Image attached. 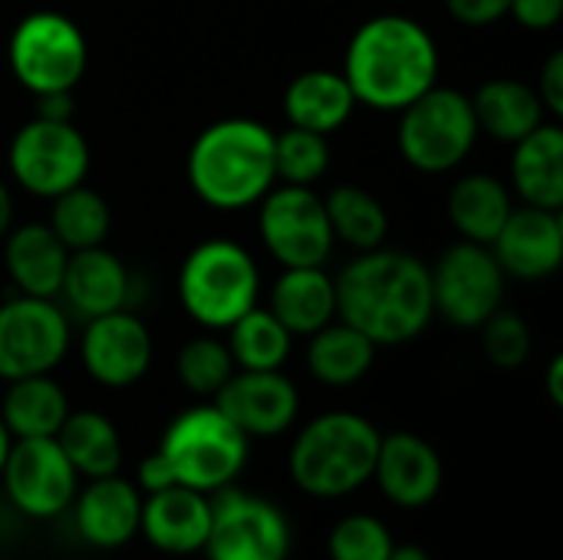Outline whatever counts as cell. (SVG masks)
Wrapping results in <instances>:
<instances>
[{
  "mask_svg": "<svg viewBox=\"0 0 563 560\" xmlns=\"http://www.w3.org/2000/svg\"><path fill=\"white\" fill-rule=\"evenodd\" d=\"M478 122L472 96L452 86H432L406 109H399L396 145L409 168L422 175L455 172L478 142Z\"/></svg>",
  "mask_w": 563,
  "mask_h": 560,
  "instance_id": "obj_7",
  "label": "cell"
},
{
  "mask_svg": "<svg viewBox=\"0 0 563 560\" xmlns=\"http://www.w3.org/2000/svg\"><path fill=\"white\" fill-rule=\"evenodd\" d=\"M511 188L525 205L563 208V129L558 122H541L521 142L511 145Z\"/></svg>",
  "mask_w": 563,
  "mask_h": 560,
  "instance_id": "obj_23",
  "label": "cell"
},
{
  "mask_svg": "<svg viewBox=\"0 0 563 560\" xmlns=\"http://www.w3.org/2000/svg\"><path fill=\"white\" fill-rule=\"evenodd\" d=\"M389 528L373 515H350L330 531V560H389L393 554Z\"/></svg>",
  "mask_w": 563,
  "mask_h": 560,
  "instance_id": "obj_37",
  "label": "cell"
},
{
  "mask_svg": "<svg viewBox=\"0 0 563 560\" xmlns=\"http://www.w3.org/2000/svg\"><path fill=\"white\" fill-rule=\"evenodd\" d=\"M267 310L290 330V337H310L336 320V284L323 267H284L271 287Z\"/></svg>",
  "mask_w": 563,
  "mask_h": 560,
  "instance_id": "obj_24",
  "label": "cell"
},
{
  "mask_svg": "<svg viewBox=\"0 0 563 560\" xmlns=\"http://www.w3.org/2000/svg\"><path fill=\"white\" fill-rule=\"evenodd\" d=\"M538 96L551 116H563V50H554L538 73Z\"/></svg>",
  "mask_w": 563,
  "mask_h": 560,
  "instance_id": "obj_40",
  "label": "cell"
},
{
  "mask_svg": "<svg viewBox=\"0 0 563 560\" xmlns=\"http://www.w3.org/2000/svg\"><path fill=\"white\" fill-rule=\"evenodd\" d=\"M89 142L73 119H40L33 116L16 129L7 149V168L33 198H56L89 175Z\"/></svg>",
  "mask_w": 563,
  "mask_h": 560,
  "instance_id": "obj_9",
  "label": "cell"
},
{
  "mask_svg": "<svg viewBox=\"0 0 563 560\" xmlns=\"http://www.w3.org/2000/svg\"><path fill=\"white\" fill-rule=\"evenodd\" d=\"M0 479L7 498L26 518L63 515L79 492V475L56 439H13Z\"/></svg>",
  "mask_w": 563,
  "mask_h": 560,
  "instance_id": "obj_14",
  "label": "cell"
},
{
  "mask_svg": "<svg viewBox=\"0 0 563 560\" xmlns=\"http://www.w3.org/2000/svg\"><path fill=\"white\" fill-rule=\"evenodd\" d=\"M155 356V343L148 327L125 307L102 317L86 320L79 337V360L89 380L106 389H129L135 386Z\"/></svg>",
  "mask_w": 563,
  "mask_h": 560,
  "instance_id": "obj_15",
  "label": "cell"
},
{
  "mask_svg": "<svg viewBox=\"0 0 563 560\" xmlns=\"http://www.w3.org/2000/svg\"><path fill=\"white\" fill-rule=\"evenodd\" d=\"M13 79L30 92H73L89 66V43L76 20L59 10L26 13L7 43Z\"/></svg>",
  "mask_w": 563,
  "mask_h": 560,
  "instance_id": "obj_8",
  "label": "cell"
},
{
  "mask_svg": "<svg viewBox=\"0 0 563 560\" xmlns=\"http://www.w3.org/2000/svg\"><path fill=\"white\" fill-rule=\"evenodd\" d=\"M69 251L53 234L46 221H26L3 234V267L16 294L26 297H59Z\"/></svg>",
  "mask_w": 563,
  "mask_h": 560,
  "instance_id": "obj_22",
  "label": "cell"
},
{
  "mask_svg": "<svg viewBox=\"0 0 563 560\" xmlns=\"http://www.w3.org/2000/svg\"><path fill=\"white\" fill-rule=\"evenodd\" d=\"M69 508H73L76 531L82 535L86 545L99 551H115L139 535L142 492L135 488V482L115 472V475L89 479V485L76 492Z\"/></svg>",
  "mask_w": 563,
  "mask_h": 560,
  "instance_id": "obj_19",
  "label": "cell"
},
{
  "mask_svg": "<svg viewBox=\"0 0 563 560\" xmlns=\"http://www.w3.org/2000/svg\"><path fill=\"white\" fill-rule=\"evenodd\" d=\"M548 396L554 406H563V356H554L548 366Z\"/></svg>",
  "mask_w": 563,
  "mask_h": 560,
  "instance_id": "obj_43",
  "label": "cell"
},
{
  "mask_svg": "<svg viewBox=\"0 0 563 560\" xmlns=\"http://www.w3.org/2000/svg\"><path fill=\"white\" fill-rule=\"evenodd\" d=\"M73 347L69 314L59 300L13 294L0 304V380L53 373Z\"/></svg>",
  "mask_w": 563,
  "mask_h": 560,
  "instance_id": "obj_11",
  "label": "cell"
},
{
  "mask_svg": "<svg viewBox=\"0 0 563 560\" xmlns=\"http://www.w3.org/2000/svg\"><path fill=\"white\" fill-rule=\"evenodd\" d=\"M274 168L284 185H317L330 168V142L320 132L287 125L274 132Z\"/></svg>",
  "mask_w": 563,
  "mask_h": 560,
  "instance_id": "obj_34",
  "label": "cell"
},
{
  "mask_svg": "<svg viewBox=\"0 0 563 560\" xmlns=\"http://www.w3.org/2000/svg\"><path fill=\"white\" fill-rule=\"evenodd\" d=\"M376 343L343 320H330L307 337V370L317 383L343 389L360 383L376 363Z\"/></svg>",
  "mask_w": 563,
  "mask_h": 560,
  "instance_id": "obj_29",
  "label": "cell"
},
{
  "mask_svg": "<svg viewBox=\"0 0 563 560\" xmlns=\"http://www.w3.org/2000/svg\"><path fill=\"white\" fill-rule=\"evenodd\" d=\"M432 307L449 327L478 330L505 304V271L488 244L455 241L429 267Z\"/></svg>",
  "mask_w": 563,
  "mask_h": 560,
  "instance_id": "obj_10",
  "label": "cell"
},
{
  "mask_svg": "<svg viewBox=\"0 0 563 560\" xmlns=\"http://www.w3.org/2000/svg\"><path fill=\"white\" fill-rule=\"evenodd\" d=\"M188 188L214 211H244L274 185V132L244 116L218 119L201 129L185 162Z\"/></svg>",
  "mask_w": 563,
  "mask_h": 560,
  "instance_id": "obj_3",
  "label": "cell"
},
{
  "mask_svg": "<svg viewBox=\"0 0 563 560\" xmlns=\"http://www.w3.org/2000/svg\"><path fill=\"white\" fill-rule=\"evenodd\" d=\"M336 320L356 327L376 347H402L435 317L429 264L409 251H360L336 277Z\"/></svg>",
  "mask_w": 563,
  "mask_h": 560,
  "instance_id": "obj_1",
  "label": "cell"
},
{
  "mask_svg": "<svg viewBox=\"0 0 563 560\" xmlns=\"http://www.w3.org/2000/svg\"><path fill=\"white\" fill-rule=\"evenodd\" d=\"M158 452L168 459L178 485L211 495L224 485H234V479L244 472L251 439L211 403L178 413L168 422Z\"/></svg>",
  "mask_w": 563,
  "mask_h": 560,
  "instance_id": "obj_6",
  "label": "cell"
},
{
  "mask_svg": "<svg viewBox=\"0 0 563 560\" xmlns=\"http://www.w3.org/2000/svg\"><path fill=\"white\" fill-rule=\"evenodd\" d=\"M211 528V498L188 485H172L155 495H142L139 535L172 558H188L205 551Z\"/></svg>",
  "mask_w": 563,
  "mask_h": 560,
  "instance_id": "obj_20",
  "label": "cell"
},
{
  "mask_svg": "<svg viewBox=\"0 0 563 560\" xmlns=\"http://www.w3.org/2000/svg\"><path fill=\"white\" fill-rule=\"evenodd\" d=\"M56 300H63L66 314H76L82 320L125 310L132 304V274L106 244L73 251Z\"/></svg>",
  "mask_w": 563,
  "mask_h": 560,
  "instance_id": "obj_21",
  "label": "cell"
},
{
  "mask_svg": "<svg viewBox=\"0 0 563 560\" xmlns=\"http://www.w3.org/2000/svg\"><path fill=\"white\" fill-rule=\"evenodd\" d=\"M439 43L406 13H379L360 23L343 53V79L356 106L399 112L439 83Z\"/></svg>",
  "mask_w": 563,
  "mask_h": 560,
  "instance_id": "obj_2",
  "label": "cell"
},
{
  "mask_svg": "<svg viewBox=\"0 0 563 560\" xmlns=\"http://www.w3.org/2000/svg\"><path fill=\"white\" fill-rule=\"evenodd\" d=\"M389 560H432L429 558V551L426 548H419V545H393V554Z\"/></svg>",
  "mask_w": 563,
  "mask_h": 560,
  "instance_id": "obj_45",
  "label": "cell"
},
{
  "mask_svg": "<svg viewBox=\"0 0 563 560\" xmlns=\"http://www.w3.org/2000/svg\"><path fill=\"white\" fill-rule=\"evenodd\" d=\"M66 416L69 396L49 373L10 380L0 399V419L10 439H56Z\"/></svg>",
  "mask_w": 563,
  "mask_h": 560,
  "instance_id": "obj_27",
  "label": "cell"
},
{
  "mask_svg": "<svg viewBox=\"0 0 563 560\" xmlns=\"http://www.w3.org/2000/svg\"><path fill=\"white\" fill-rule=\"evenodd\" d=\"M445 211H449L452 228L462 234V241L492 244L498 238L501 224L508 221V215L515 211V198L501 178L472 172L452 185Z\"/></svg>",
  "mask_w": 563,
  "mask_h": 560,
  "instance_id": "obj_28",
  "label": "cell"
},
{
  "mask_svg": "<svg viewBox=\"0 0 563 560\" xmlns=\"http://www.w3.org/2000/svg\"><path fill=\"white\" fill-rule=\"evenodd\" d=\"M323 208H327L333 241L353 248L356 254L386 244L389 215H386L383 201L373 191H366L363 185H336V188H330V195L323 198Z\"/></svg>",
  "mask_w": 563,
  "mask_h": 560,
  "instance_id": "obj_31",
  "label": "cell"
},
{
  "mask_svg": "<svg viewBox=\"0 0 563 560\" xmlns=\"http://www.w3.org/2000/svg\"><path fill=\"white\" fill-rule=\"evenodd\" d=\"M508 17L525 30H554L563 17V0H511Z\"/></svg>",
  "mask_w": 563,
  "mask_h": 560,
  "instance_id": "obj_39",
  "label": "cell"
},
{
  "mask_svg": "<svg viewBox=\"0 0 563 560\" xmlns=\"http://www.w3.org/2000/svg\"><path fill=\"white\" fill-rule=\"evenodd\" d=\"M472 109H475L478 132L505 145L521 142L548 119L538 89L525 79H508V76L482 83L472 96Z\"/></svg>",
  "mask_w": 563,
  "mask_h": 560,
  "instance_id": "obj_25",
  "label": "cell"
},
{
  "mask_svg": "<svg viewBox=\"0 0 563 560\" xmlns=\"http://www.w3.org/2000/svg\"><path fill=\"white\" fill-rule=\"evenodd\" d=\"M214 406L247 436H284L300 416V393L280 370H234L218 389Z\"/></svg>",
  "mask_w": 563,
  "mask_h": 560,
  "instance_id": "obj_16",
  "label": "cell"
},
{
  "mask_svg": "<svg viewBox=\"0 0 563 560\" xmlns=\"http://www.w3.org/2000/svg\"><path fill=\"white\" fill-rule=\"evenodd\" d=\"M442 459L432 442L416 432H393L379 439L373 482L399 508H426L442 492Z\"/></svg>",
  "mask_w": 563,
  "mask_h": 560,
  "instance_id": "obj_18",
  "label": "cell"
},
{
  "mask_svg": "<svg viewBox=\"0 0 563 560\" xmlns=\"http://www.w3.org/2000/svg\"><path fill=\"white\" fill-rule=\"evenodd\" d=\"M33 99L40 119H73V92H43Z\"/></svg>",
  "mask_w": 563,
  "mask_h": 560,
  "instance_id": "obj_42",
  "label": "cell"
},
{
  "mask_svg": "<svg viewBox=\"0 0 563 560\" xmlns=\"http://www.w3.org/2000/svg\"><path fill=\"white\" fill-rule=\"evenodd\" d=\"M511 0H445V10L462 26H492L508 17Z\"/></svg>",
  "mask_w": 563,
  "mask_h": 560,
  "instance_id": "obj_38",
  "label": "cell"
},
{
  "mask_svg": "<svg viewBox=\"0 0 563 560\" xmlns=\"http://www.w3.org/2000/svg\"><path fill=\"white\" fill-rule=\"evenodd\" d=\"M10 228H13V195H10L7 182L0 178V241Z\"/></svg>",
  "mask_w": 563,
  "mask_h": 560,
  "instance_id": "obj_44",
  "label": "cell"
},
{
  "mask_svg": "<svg viewBox=\"0 0 563 560\" xmlns=\"http://www.w3.org/2000/svg\"><path fill=\"white\" fill-rule=\"evenodd\" d=\"M505 277L515 281H548L563 264V218L561 211L515 205L498 238L488 244Z\"/></svg>",
  "mask_w": 563,
  "mask_h": 560,
  "instance_id": "obj_17",
  "label": "cell"
},
{
  "mask_svg": "<svg viewBox=\"0 0 563 560\" xmlns=\"http://www.w3.org/2000/svg\"><path fill=\"white\" fill-rule=\"evenodd\" d=\"M10 432H7V426H3V419H0V469H3V462H7V452H10Z\"/></svg>",
  "mask_w": 563,
  "mask_h": 560,
  "instance_id": "obj_46",
  "label": "cell"
},
{
  "mask_svg": "<svg viewBox=\"0 0 563 560\" xmlns=\"http://www.w3.org/2000/svg\"><path fill=\"white\" fill-rule=\"evenodd\" d=\"M56 442L63 449V455L69 459V465L76 469L79 479H102V475H115L122 465V439L119 429L109 416L96 413V409H79L66 416V422L56 432Z\"/></svg>",
  "mask_w": 563,
  "mask_h": 560,
  "instance_id": "obj_30",
  "label": "cell"
},
{
  "mask_svg": "<svg viewBox=\"0 0 563 560\" xmlns=\"http://www.w3.org/2000/svg\"><path fill=\"white\" fill-rule=\"evenodd\" d=\"M379 439V429L360 413H323L297 432L287 472L310 498H346L373 482Z\"/></svg>",
  "mask_w": 563,
  "mask_h": 560,
  "instance_id": "obj_4",
  "label": "cell"
},
{
  "mask_svg": "<svg viewBox=\"0 0 563 560\" xmlns=\"http://www.w3.org/2000/svg\"><path fill=\"white\" fill-rule=\"evenodd\" d=\"M224 333L238 370H280L294 347L290 330L261 304L238 317Z\"/></svg>",
  "mask_w": 563,
  "mask_h": 560,
  "instance_id": "obj_33",
  "label": "cell"
},
{
  "mask_svg": "<svg viewBox=\"0 0 563 560\" xmlns=\"http://www.w3.org/2000/svg\"><path fill=\"white\" fill-rule=\"evenodd\" d=\"M257 234L280 267H323L333 254V231L323 198L310 185L277 182L257 201Z\"/></svg>",
  "mask_w": 563,
  "mask_h": 560,
  "instance_id": "obj_13",
  "label": "cell"
},
{
  "mask_svg": "<svg viewBox=\"0 0 563 560\" xmlns=\"http://www.w3.org/2000/svg\"><path fill=\"white\" fill-rule=\"evenodd\" d=\"M356 99L340 69H307L297 73L284 89V116L290 125L330 135L350 122Z\"/></svg>",
  "mask_w": 563,
  "mask_h": 560,
  "instance_id": "obj_26",
  "label": "cell"
},
{
  "mask_svg": "<svg viewBox=\"0 0 563 560\" xmlns=\"http://www.w3.org/2000/svg\"><path fill=\"white\" fill-rule=\"evenodd\" d=\"M478 330H482V350L492 366L518 370L531 356V327L518 310L498 307Z\"/></svg>",
  "mask_w": 563,
  "mask_h": 560,
  "instance_id": "obj_36",
  "label": "cell"
},
{
  "mask_svg": "<svg viewBox=\"0 0 563 560\" xmlns=\"http://www.w3.org/2000/svg\"><path fill=\"white\" fill-rule=\"evenodd\" d=\"M172 485H178V482H175V472H172L168 459L155 449L148 459H142V465H139V472H135V488H139L142 495H155V492H165V488H172Z\"/></svg>",
  "mask_w": 563,
  "mask_h": 560,
  "instance_id": "obj_41",
  "label": "cell"
},
{
  "mask_svg": "<svg viewBox=\"0 0 563 560\" xmlns=\"http://www.w3.org/2000/svg\"><path fill=\"white\" fill-rule=\"evenodd\" d=\"M46 224L63 241V248L73 254V251L106 244V238L112 231V211H109V201L82 182V185L49 198Z\"/></svg>",
  "mask_w": 563,
  "mask_h": 560,
  "instance_id": "obj_32",
  "label": "cell"
},
{
  "mask_svg": "<svg viewBox=\"0 0 563 560\" xmlns=\"http://www.w3.org/2000/svg\"><path fill=\"white\" fill-rule=\"evenodd\" d=\"M211 498V528L205 541L208 560H287L294 531L287 515L251 492L224 485Z\"/></svg>",
  "mask_w": 563,
  "mask_h": 560,
  "instance_id": "obj_12",
  "label": "cell"
},
{
  "mask_svg": "<svg viewBox=\"0 0 563 560\" xmlns=\"http://www.w3.org/2000/svg\"><path fill=\"white\" fill-rule=\"evenodd\" d=\"M234 356L228 350V343L221 337H195L188 340L181 350H178V360H175V373H178V383L195 393V396H218V389L234 376Z\"/></svg>",
  "mask_w": 563,
  "mask_h": 560,
  "instance_id": "obj_35",
  "label": "cell"
},
{
  "mask_svg": "<svg viewBox=\"0 0 563 560\" xmlns=\"http://www.w3.org/2000/svg\"><path fill=\"white\" fill-rule=\"evenodd\" d=\"M181 310L205 330L221 333L261 300V271L254 254L231 238L195 244L178 267Z\"/></svg>",
  "mask_w": 563,
  "mask_h": 560,
  "instance_id": "obj_5",
  "label": "cell"
}]
</instances>
